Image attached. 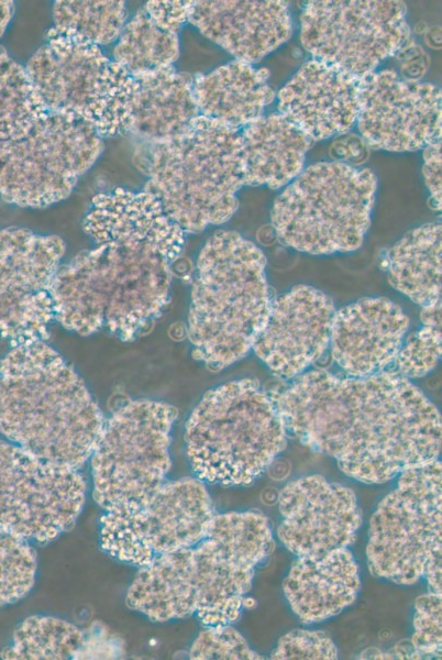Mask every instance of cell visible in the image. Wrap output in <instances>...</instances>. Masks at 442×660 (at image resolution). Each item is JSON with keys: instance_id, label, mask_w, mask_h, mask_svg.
Wrapping results in <instances>:
<instances>
[{"instance_id": "6da1fadb", "label": "cell", "mask_w": 442, "mask_h": 660, "mask_svg": "<svg viewBox=\"0 0 442 660\" xmlns=\"http://www.w3.org/2000/svg\"><path fill=\"white\" fill-rule=\"evenodd\" d=\"M82 227L93 246L60 264L55 320L80 336L104 330L132 340L167 306L186 233L144 189L96 195Z\"/></svg>"}, {"instance_id": "7a4b0ae2", "label": "cell", "mask_w": 442, "mask_h": 660, "mask_svg": "<svg viewBox=\"0 0 442 660\" xmlns=\"http://www.w3.org/2000/svg\"><path fill=\"white\" fill-rule=\"evenodd\" d=\"M274 400L288 433L358 482L382 484L439 460L440 413L399 373L306 371Z\"/></svg>"}, {"instance_id": "3957f363", "label": "cell", "mask_w": 442, "mask_h": 660, "mask_svg": "<svg viewBox=\"0 0 442 660\" xmlns=\"http://www.w3.org/2000/svg\"><path fill=\"white\" fill-rule=\"evenodd\" d=\"M103 424L85 382L45 341L13 345L0 360V432L10 442L79 470Z\"/></svg>"}, {"instance_id": "277c9868", "label": "cell", "mask_w": 442, "mask_h": 660, "mask_svg": "<svg viewBox=\"0 0 442 660\" xmlns=\"http://www.w3.org/2000/svg\"><path fill=\"white\" fill-rule=\"evenodd\" d=\"M191 288L187 332L194 356L210 370L244 358L268 315L266 257L234 231L213 233L201 248Z\"/></svg>"}, {"instance_id": "5b68a950", "label": "cell", "mask_w": 442, "mask_h": 660, "mask_svg": "<svg viewBox=\"0 0 442 660\" xmlns=\"http://www.w3.org/2000/svg\"><path fill=\"white\" fill-rule=\"evenodd\" d=\"M150 146L144 190L185 233L233 216L245 185L239 129L200 114L178 135Z\"/></svg>"}, {"instance_id": "8992f818", "label": "cell", "mask_w": 442, "mask_h": 660, "mask_svg": "<svg viewBox=\"0 0 442 660\" xmlns=\"http://www.w3.org/2000/svg\"><path fill=\"white\" fill-rule=\"evenodd\" d=\"M287 430L273 396L255 380L209 389L185 426L186 453L203 483L247 485L281 453Z\"/></svg>"}, {"instance_id": "52a82bcc", "label": "cell", "mask_w": 442, "mask_h": 660, "mask_svg": "<svg viewBox=\"0 0 442 660\" xmlns=\"http://www.w3.org/2000/svg\"><path fill=\"white\" fill-rule=\"evenodd\" d=\"M375 175L340 162L305 169L274 202L270 220L279 240L309 254L361 246L371 222Z\"/></svg>"}, {"instance_id": "ba28073f", "label": "cell", "mask_w": 442, "mask_h": 660, "mask_svg": "<svg viewBox=\"0 0 442 660\" xmlns=\"http://www.w3.org/2000/svg\"><path fill=\"white\" fill-rule=\"evenodd\" d=\"M25 69L48 111L86 122L102 139L129 133L133 77L99 46L51 28Z\"/></svg>"}, {"instance_id": "9c48e42d", "label": "cell", "mask_w": 442, "mask_h": 660, "mask_svg": "<svg viewBox=\"0 0 442 660\" xmlns=\"http://www.w3.org/2000/svg\"><path fill=\"white\" fill-rule=\"evenodd\" d=\"M441 473L439 460L411 468L378 504L366 547L373 575L401 585L424 578L441 595Z\"/></svg>"}, {"instance_id": "30bf717a", "label": "cell", "mask_w": 442, "mask_h": 660, "mask_svg": "<svg viewBox=\"0 0 442 660\" xmlns=\"http://www.w3.org/2000/svg\"><path fill=\"white\" fill-rule=\"evenodd\" d=\"M176 419L167 403L133 399L104 420L89 459L92 497L104 512L135 505L165 483Z\"/></svg>"}, {"instance_id": "8fae6325", "label": "cell", "mask_w": 442, "mask_h": 660, "mask_svg": "<svg viewBox=\"0 0 442 660\" xmlns=\"http://www.w3.org/2000/svg\"><path fill=\"white\" fill-rule=\"evenodd\" d=\"M102 150L103 139L89 124L48 111L25 134L0 140V197L22 208L59 202Z\"/></svg>"}, {"instance_id": "7c38bea8", "label": "cell", "mask_w": 442, "mask_h": 660, "mask_svg": "<svg viewBox=\"0 0 442 660\" xmlns=\"http://www.w3.org/2000/svg\"><path fill=\"white\" fill-rule=\"evenodd\" d=\"M214 515L202 481L195 476L165 482L135 505L104 512L100 546L113 559L142 568L162 554L199 543Z\"/></svg>"}, {"instance_id": "4fadbf2b", "label": "cell", "mask_w": 442, "mask_h": 660, "mask_svg": "<svg viewBox=\"0 0 442 660\" xmlns=\"http://www.w3.org/2000/svg\"><path fill=\"white\" fill-rule=\"evenodd\" d=\"M273 548L269 522L262 513L214 515L206 537L192 547L195 616L203 626L237 620L255 569Z\"/></svg>"}, {"instance_id": "5bb4252c", "label": "cell", "mask_w": 442, "mask_h": 660, "mask_svg": "<svg viewBox=\"0 0 442 660\" xmlns=\"http://www.w3.org/2000/svg\"><path fill=\"white\" fill-rule=\"evenodd\" d=\"M300 40L314 57L360 78L410 40L401 1H309Z\"/></svg>"}, {"instance_id": "9a60e30c", "label": "cell", "mask_w": 442, "mask_h": 660, "mask_svg": "<svg viewBox=\"0 0 442 660\" xmlns=\"http://www.w3.org/2000/svg\"><path fill=\"white\" fill-rule=\"evenodd\" d=\"M85 498L78 470L0 440V528L29 542H49L75 524Z\"/></svg>"}, {"instance_id": "2e32d148", "label": "cell", "mask_w": 442, "mask_h": 660, "mask_svg": "<svg viewBox=\"0 0 442 660\" xmlns=\"http://www.w3.org/2000/svg\"><path fill=\"white\" fill-rule=\"evenodd\" d=\"M64 254L57 235L0 230V337L11 346L47 339L55 320L52 287Z\"/></svg>"}, {"instance_id": "e0dca14e", "label": "cell", "mask_w": 442, "mask_h": 660, "mask_svg": "<svg viewBox=\"0 0 442 660\" xmlns=\"http://www.w3.org/2000/svg\"><path fill=\"white\" fill-rule=\"evenodd\" d=\"M357 127L366 143L393 152L441 141V91L394 70L361 78Z\"/></svg>"}, {"instance_id": "ac0fdd59", "label": "cell", "mask_w": 442, "mask_h": 660, "mask_svg": "<svg viewBox=\"0 0 442 660\" xmlns=\"http://www.w3.org/2000/svg\"><path fill=\"white\" fill-rule=\"evenodd\" d=\"M278 507V539L297 557L347 548L362 525L354 492L321 475L288 483L279 494Z\"/></svg>"}, {"instance_id": "d6986e66", "label": "cell", "mask_w": 442, "mask_h": 660, "mask_svg": "<svg viewBox=\"0 0 442 660\" xmlns=\"http://www.w3.org/2000/svg\"><path fill=\"white\" fill-rule=\"evenodd\" d=\"M334 314L324 293L295 286L272 301L252 350L276 376L295 378L329 346Z\"/></svg>"}, {"instance_id": "ffe728a7", "label": "cell", "mask_w": 442, "mask_h": 660, "mask_svg": "<svg viewBox=\"0 0 442 660\" xmlns=\"http://www.w3.org/2000/svg\"><path fill=\"white\" fill-rule=\"evenodd\" d=\"M409 318L385 297L363 298L335 311L330 334L331 355L351 377L384 372L395 362Z\"/></svg>"}, {"instance_id": "44dd1931", "label": "cell", "mask_w": 442, "mask_h": 660, "mask_svg": "<svg viewBox=\"0 0 442 660\" xmlns=\"http://www.w3.org/2000/svg\"><path fill=\"white\" fill-rule=\"evenodd\" d=\"M360 86V77L313 58L279 90L278 110L311 141L328 139L356 121Z\"/></svg>"}, {"instance_id": "7402d4cb", "label": "cell", "mask_w": 442, "mask_h": 660, "mask_svg": "<svg viewBox=\"0 0 442 660\" xmlns=\"http://www.w3.org/2000/svg\"><path fill=\"white\" fill-rule=\"evenodd\" d=\"M188 22L236 61L248 64L277 48L292 32L284 1H194Z\"/></svg>"}, {"instance_id": "603a6c76", "label": "cell", "mask_w": 442, "mask_h": 660, "mask_svg": "<svg viewBox=\"0 0 442 660\" xmlns=\"http://www.w3.org/2000/svg\"><path fill=\"white\" fill-rule=\"evenodd\" d=\"M360 587L358 565L347 548L297 557L283 586L292 612L305 624L339 614L355 601Z\"/></svg>"}, {"instance_id": "cb8c5ba5", "label": "cell", "mask_w": 442, "mask_h": 660, "mask_svg": "<svg viewBox=\"0 0 442 660\" xmlns=\"http://www.w3.org/2000/svg\"><path fill=\"white\" fill-rule=\"evenodd\" d=\"M133 80L129 133L150 145L178 135L200 116L189 74L168 66Z\"/></svg>"}, {"instance_id": "d4e9b609", "label": "cell", "mask_w": 442, "mask_h": 660, "mask_svg": "<svg viewBox=\"0 0 442 660\" xmlns=\"http://www.w3.org/2000/svg\"><path fill=\"white\" fill-rule=\"evenodd\" d=\"M244 184L277 189L303 168L310 138L281 113L263 116L241 131Z\"/></svg>"}, {"instance_id": "484cf974", "label": "cell", "mask_w": 442, "mask_h": 660, "mask_svg": "<svg viewBox=\"0 0 442 660\" xmlns=\"http://www.w3.org/2000/svg\"><path fill=\"white\" fill-rule=\"evenodd\" d=\"M269 73L252 64L232 61L194 78L199 113L239 129L263 117L273 101Z\"/></svg>"}, {"instance_id": "4316f807", "label": "cell", "mask_w": 442, "mask_h": 660, "mask_svg": "<svg viewBox=\"0 0 442 660\" xmlns=\"http://www.w3.org/2000/svg\"><path fill=\"white\" fill-rule=\"evenodd\" d=\"M390 285L421 307L441 301V223L405 234L386 258Z\"/></svg>"}, {"instance_id": "83f0119b", "label": "cell", "mask_w": 442, "mask_h": 660, "mask_svg": "<svg viewBox=\"0 0 442 660\" xmlns=\"http://www.w3.org/2000/svg\"><path fill=\"white\" fill-rule=\"evenodd\" d=\"M180 52L178 33L159 26L140 8L114 42L112 58L132 77L173 66Z\"/></svg>"}, {"instance_id": "f1b7e54d", "label": "cell", "mask_w": 442, "mask_h": 660, "mask_svg": "<svg viewBox=\"0 0 442 660\" xmlns=\"http://www.w3.org/2000/svg\"><path fill=\"white\" fill-rule=\"evenodd\" d=\"M84 632L74 624L51 616H30L14 630L0 658L10 660H63L78 654Z\"/></svg>"}, {"instance_id": "f546056e", "label": "cell", "mask_w": 442, "mask_h": 660, "mask_svg": "<svg viewBox=\"0 0 442 660\" xmlns=\"http://www.w3.org/2000/svg\"><path fill=\"white\" fill-rule=\"evenodd\" d=\"M53 29L97 46L114 43L125 22L124 1H55L52 7Z\"/></svg>"}, {"instance_id": "4dcf8cb0", "label": "cell", "mask_w": 442, "mask_h": 660, "mask_svg": "<svg viewBox=\"0 0 442 660\" xmlns=\"http://www.w3.org/2000/svg\"><path fill=\"white\" fill-rule=\"evenodd\" d=\"M47 112L25 66L0 46V140L25 134Z\"/></svg>"}, {"instance_id": "1f68e13d", "label": "cell", "mask_w": 442, "mask_h": 660, "mask_svg": "<svg viewBox=\"0 0 442 660\" xmlns=\"http://www.w3.org/2000/svg\"><path fill=\"white\" fill-rule=\"evenodd\" d=\"M421 327L402 341L395 363L404 377L419 378L430 373L441 356V301L422 307Z\"/></svg>"}, {"instance_id": "d6a6232c", "label": "cell", "mask_w": 442, "mask_h": 660, "mask_svg": "<svg viewBox=\"0 0 442 660\" xmlns=\"http://www.w3.org/2000/svg\"><path fill=\"white\" fill-rule=\"evenodd\" d=\"M36 574V553L30 542L0 528V606L24 597Z\"/></svg>"}, {"instance_id": "836d02e7", "label": "cell", "mask_w": 442, "mask_h": 660, "mask_svg": "<svg viewBox=\"0 0 442 660\" xmlns=\"http://www.w3.org/2000/svg\"><path fill=\"white\" fill-rule=\"evenodd\" d=\"M205 627L206 628L199 632L190 647V659H264L263 656L248 646L245 638L231 625Z\"/></svg>"}, {"instance_id": "e575fe53", "label": "cell", "mask_w": 442, "mask_h": 660, "mask_svg": "<svg viewBox=\"0 0 442 660\" xmlns=\"http://www.w3.org/2000/svg\"><path fill=\"white\" fill-rule=\"evenodd\" d=\"M441 595L427 592L415 602L413 634L409 640L418 659L441 658Z\"/></svg>"}, {"instance_id": "d590c367", "label": "cell", "mask_w": 442, "mask_h": 660, "mask_svg": "<svg viewBox=\"0 0 442 660\" xmlns=\"http://www.w3.org/2000/svg\"><path fill=\"white\" fill-rule=\"evenodd\" d=\"M338 658V649L331 636L322 630L295 629L284 635L273 650L270 659H322Z\"/></svg>"}, {"instance_id": "8d00e7d4", "label": "cell", "mask_w": 442, "mask_h": 660, "mask_svg": "<svg viewBox=\"0 0 442 660\" xmlns=\"http://www.w3.org/2000/svg\"><path fill=\"white\" fill-rule=\"evenodd\" d=\"M194 1H148L144 9L163 29L178 33L189 21Z\"/></svg>"}, {"instance_id": "74e56055", "label": "cell", "mask_w": 442, "mask_h": 660, "mask_svg": "<svg viewBox=\"0 0 442 660\" xmlns=\"http://www.w3.org/2000/svg\"><path fill=\"white\" fill-rule=\"evenodd\" d=\"M422 173L437 207L441 208V141L424 147Z\"/></svg>"}, {"instance_id": "f35d334b", "label": "cell", "mask_w": 442, "mask_h": 660, "mask_svg": "<svg viewBox=\"0 0 442 660\" xmlns=\"http://www.w3.org/2000/svg\"><path fill=\"white\" fill-rule=\"evenodd\" d=\"M13 13V1H0V37L4 34Z\"/></svg>"}, {"instance_id": "ab89813d", "label": "cell", "mask_w": 442, "mask_h": 660, "mask_svg": "<svg viewBox=\"0 0 442 660\" xmlns=\"http://www.w3.org/2000/svg\"><path fill=\"white\" fill-rule=\"evenodd\" d=\"M253 606H255V601L251 597L245 596L243 600V607L251 608Z\"/></svg>"}]
</instances>
